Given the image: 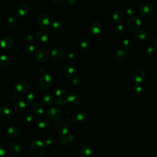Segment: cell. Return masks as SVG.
<instances>
[{
    "label": "cell",
    "instance_id": "obj_1",
    "mask_svg": "<svg viewBox=\"0 0 157 157\" xmlns=\"http://www.w3.org/2000/svg\"><path fill=\"white\" fill-rule=\"evenodd\" d=\"M45 151L44 144L39 140L33 141L30 146V151L35 156H40Z\"/></svg>",
    "mask_w": 157,
    "mask_h": 157
},
{
    "label": "cell",
    "instance_id": "obj_2",
    "mask_svg": "<svg viewBox=\"0 0 157 157\" xmlns=\"http://www.w3.org/2000/svg\"><path fill=\"white\" fill-rule=\"evenodd\" d=\"M48 117L50 119L55 121H61L64 117L63 112L58 107H52L48 110Z\"/></svg>",
    "mask_w": 157,
    "mask_h": 157
},
{
    "label": "cell",
    "instance_id": "obj_3",
    "mask_svg": "<svg viewBox=\"0 0 157 157\" xmlns=\"http://www.w3.org/2000/svg\"><path fill=\"white\" fill-rule=\"evenodd\" d=\"M53 82L52 77L48 74H44L42 75L40 78L39 85L41 89L42 90H47L48 89Z\"/></svg>",
    "mask_w": 157,
    "mask_h": 157
},
{
    "label": "cell",
    "instance_id": "obj_4",
    "mask_svg": "<svg viewBox=\"0 0 157 157\" xmlns=\"http://www.w3.org/2000/svg\"><path fill=\"white\" fill-rule=\"evenodd\" d=\"M37 23L40 28L47 29L50 25V18L45 13H40L37 18Z\"/></svg>",
    "mask_w": 157,
    "mask_h": 157
},
{
    "label": "cell",
    "instance_id": "obj_5",
    "mask_svg": "<svg viewBox=\"0 0 157 157\" xmlns=\"http://www.w3.org/2000/svg\"><path fill=\"white\" fill-rule=\"evenodd\" d=\"M49 58V52L44 48H40L34 53V58L38 62H45Z\"/></svg>",
    "mask_w": 157,
    "mask_h": 157
},
{
    "label": "cell",
    "instance_id": "obj_6",
    "mask_svg": "<svg viewBox=\"0 0 157 157\" xmlns=\"http://www.w3.org/2000/svg\"><path fill=\"white\" fill-rule=\"evenodd\" d=\"M14 90L18 93L23 94L29 90V85L25 81H18L14 85Z\"/></svg>",
    "mask_w": 157,
    "mask_h": 157
},
{
    "label": "cell",
    "instance_id": "obj_7",
    "mask_svg": "<svg viewBox=\"0 0 157 157\" xmlns=\"http://www.w3.org/2000/svg\"><path fill=\"white\" fill-rule=\"evenodd\" d=\"M153 6L148 2L142 4L139 7V13L144 17H148L153 13Z\"/></svg>",
    "mask_w": 157,
    "mask_h": 157
},
{
    "label": "cell",
    "instance_id": "obj_8",
    "mask_svg": "<svg viewBox=\"0 0 157 157\" xmlns=\"http://www.w3.org/2000/svg\"><path fill=\"white\" fill-rule=\"evenodd\" d=\"M145 77V71L142 68H137L132 73V79L136 83H141Z\"/></svg>",
    "mask_w": 157,
    "mask_h": 157
},
{
    "label": "cell",
    "instance_id": "obj_9",
    "mask_svg": "<svg viewBox=\"0 0 157 157\" xmlns=\"http://www.w3.org/2000/svg\"><path fill=\"white\" fill-rule=\"evenodd\" d=\"M29 11V7L25 4H21L18 6L15 9V15L18 17H25Z\"/></svg>",
    "mask_w": 157,
    "mask_h": 157
},
{
    "label": "cell",
    "instance_id": "obj_10",
    "mask_svg": "<svg viewBox=\"0 0 157 157\" xmlns=\"http://www.w3.org/2000/svg\"><path fill=\"white\" fill-rule=\"evenodd\" d=\"M128 56V53L123 49L117 50L114 54V59L118 62H123L126 61Z\"/></svg>",
    "mask_w": 157,
    "mask_h": 157
},
{
    "label": "cell",
    "instance_id": "obj_11",
    "mask_svg": "<svg viewBox=\"0 0 157 157\" xmlns=\"http://www.w3.org/2000/svg\"><path fill=\"white\" fill-rule=\"evenodd\" d=\"M141 25V20L137 17H132L128 22V27L132 31L137 29Z\"/></svg>",
    "mask_w": 157,
    "mask_h": 157
},
{
    "label": "cell",
    "instance_id": "obj_12",
    "mask_svg": "<svg viewBox=\"0 0 157 157\" xmlns=\"http://www.w3.org/2000/svg\"><path fill=\"white\" fill-rule=\"evenodd\" d=\"M56 129L59 135L61 136H64L69 132V125L67 122L64 121H61L58 123Z\"/></svg>",
    "mask_w": 157,
    "mask_h": 157
},
{
    "label": "cell",
    "instance_id": "obj_13",
    "mask_svg": "<svg viewBox=\"0 0 157 157\" xmlns=\"http://www.w3.org/2000/svg\"><path fill=\"white\" fill-rule=\"evenodd\" d=\"M102 25L98 21H94L90 26V32L93 36H98L102 31Z\"/></svg>",
    "mask_w": 157,
    "mask_h": 157
},
{
    "label": "cell",
    "instance_id": "obj_14",
    "mask_svg": "<svg viewBox=\"0 0 157 157\" xmlns=\"http://www.w3.org/2000/svg\"><path fill=\"white\" fill-rule=\"evenodd\" d=\"M64 54H65L64 50L62 47H59L55 48L54 49L52 50L51 52V55L52 58L56 60H59L62 59L63 56H64Z\"/></svg>",
    "mask_w": 157,
    "mask_h": 157
},
{
    "label": "cell",
    "instance_id": "obj_15",
    "mask_svg": "<svg viewBox=\"0 0 157 157\" xmlns=\"http://www.w3.org/2000/svg\"><path fill=\"white\" fill-rule=\"evenodd\" d=\"M13 44V39L9 36L4 37L0 40V47L5 50L10 48L12 47Z\"/></svg>",
    "mask_w": 157,
    "mask_h": 157
},
{
    "label": "cell",
    "instance_id": "obj_16",
    "mask_svg": "<svg viewBox=\"0 0 157 157\" xmlns=\"http://www.w3.org/2000/svg\"><path fill=\"white\" fill-rule=\"evenodd\" d=\"M74 119L77 122H84L87 120L88 115L87 113L83 110L77 111L74 114Z\"/></svg>",
    "mask_w": 157,
    "mask_h": 157
},
{
    "label": "cell",
    "instance_id": "obj_17",
    "mask_svg": "<svg viewBox=\"0 0 157 157\" xmlns=\"http://www.w3.org/2000/svg\"><path fill=\"white\" fill-rule=\"evenodd\" d=\"M66 99L67 101V102H69V103H70L71 104H73V105L78 104L80 102V96L75 93H70L67 95Z\"/></svg>",
    "mask_w": 157,
    "mask_h": 157
},
{
    "label": "cell",
    "instance_id": "obj_18",
    "mask_svg": "<svg viewBox=\"0 0 157 157\" xmlns=\"http://www.w3.org/2000/svg\"><path fill=\"white\" fill-rule=\"evenodd\" d=\"M124 13L121 10H117L113 12L112 15L113 21L117 25L120 24L124 18Z\"/></svg>",
    "mask_w": 157,
    "mask_h": 157
},
{
    "label": "cell",
    "instance_id": "obj_19",
    "mask_svg": "<svg viewBox=\"0 0 157 157\" xmlns=\"http://www.w3.org/2000/svg\"><path fill=\"white\" fill-rule=\"evenodd\" d=\"M21 150V145L17 142L12 143L9 147V152L13 156H18L20 153Z\"/></svg>",
    "mask_w": 157,
    "mask_h": 157
},
{
    "label": "cell",
    "instance_id": "obj_20",
    "mask_svg": "<svg viewBox=\"0 0 157 157\" xmlns=\"http://www.w3.org/2000/svg\"><path fill=\"white\" fill-rule=\"evenodd\" d=\"M36 123L39 128L42 129L47 128L50 125L49 120L45 117H39L36 120Z\"/></svg>",
    "mask_w": 157,
    "mask_h": 157
},
{
    "label": "cell",
    "instance_id": "obj_21",
    "mask_svg": "<svg viewBox=\"0 0 157 157\" xmlns=\"http://www.w3.org/2000/svg\"><path fill=\"white\" fill-rule=\"evenodd\" d=\"M74 140V137L71 134H66L63 136L59 139V142L63 146H67L71 144H72Z\"/></svg>",
    "mask_w": 157,
    "mask_h": 157
},
{
    "label": "cell",
    "instance_id": "obj_22",
    "mask_svg": "<svg viewBox=\"0 0 157 157\" xmlns=\"http://www.w3.org/2000/svg\"><path fill=\"white\" fill-rule=\"evenodd\" d=\"M36 37L40 43H47L50 39L49 35L46 32L42 31L37 32L36 34Z\"/></svg>",
    "mask_w": 157,
    "mask_h": 157
},
{
    "label": "cell",
    "instance_id": "obj_23",
    "mask_svg": "<svg viewBox=\"0 0 157 157\" xmlns=\"http://www.w3.org/2000/svg\"><path fill=\"white\" fill-rule=\"evenodd\" d=\"M62 73L66 77H72L75 74V69L69 65H65L62 68Z\"/></svg>",
    "mask_w": 157,
    "mask_h": 157
},
{
    "label": "cell",
    "instance_id": "obj_24",
    "mask_svg": "<svg viewBox=\"0 0 157 157\" xmlns=\"http://www.w3.org/2000/svg\"><path fill=\"white\" fill-rule=\"evenodd\" d=\"M21 130L18 126H12L7 129V134L12 137H17L20 135Z\"/></svg>",
    "mask_w": 157,
    "mask_h": 157
},
{
    "label": "cell",
    "instance_id": "obj_25",
    "mask_svg": "<svg viewBox=\"0 0 157 157\" xmlns=\"http://www.w3.org/2000/svg\"><path fill=\"white\" fill-rule=\"evenodd\" d=\"M33 112L36 115H41L44 112V106L40 102H36L33 106Z\"/></svg>",
    "mask_w": 157,
    "mask_h": 157
},
{
    "label": "cell",
    "instance_id": "obj_26",
    "mask_svg": "<svg viewBox=\"0 0 157 157\" xmlns=\"http://www.w3.org/2000/svg\"><path fill=\"white\" fill-rule=\"evenodd\" d=\"M12 113L11 110L6 107V106H2L0 109V115L4 118H10L12 117Z\"/></svg>",
    "mask_w": 157,
    "mask_h": 157
},
{
    "label": "cell",
    "instance_id": "obj_27",
    "mask_svg": "<svg viewBox=\"0 0 157 157\" xmlns=\"http://www.w3.org/2000/svg\"><path fill=\"white\" fill-rule=\"evenodd\" d=\"M92 155V150L88 146H83L80 150V157H91Z\"/></svg>",
    "mask_w": 157,
    "mask_h": 157
},
{
    "label": "cell",
    "instance_id": "obj_28",
    "mask_svg": "<svg viewBox=\"0 0 157 157\" xmlns=\"http://www.w3.org/2000/svg\"><path fill=\"white\" fill-rule=\"evenodd\" d=\"M147 37L146 32L143 29H140L135 33L134 35V39L137 42H142Z\"/></svg>",
    "mask_w": 157,
    "mask_h": 157
},
{
    "label": "cell",
    "instance_id": "obj_29",
    "mask_svg": "<svg viewBox=\"0 0 157 157\" xmlns=\"http://www.w3.org/2000/svg\"><path fill=\"white\" fill-rule=\"evenodd\" d=\"M14 109L17 112L21 113L26 109V103L23 101H18L15 104Z\"/></svg>",
    "mask_w": 157,
    "mask_h": 157
},
{
    "label": "cell",
    "instance_id": "obj_30",
    "mask_svg": "<svg viewBox=\"0 0 157 157\" xmlns=\"http://www.w3.org/2000/svg\"><path fill=\"white\" fill-rule=\"evenodd\" d=\"M10 64V58L5 55H2L0 56V67H7Z\"/></svg>",
    "mask_w": 157,
    "mask_h": 157
},
{
    "label": "cell",
    "instance_id": "obj_31",
    "mask_svg": "<svg viewBox=\"0 0 157 157\" xmlns=\"http://www.w3.org/2000/svg\"><path fill=\"white\" fill-rule=\"evenodd\" d=\"M132 46V40L129 39H125L123 40L121 47L122 49L125 50V51H129Z\"/></svg>",
    "mask_w": 157,
    "mask_h": 157
},
{
    "label": "cell",
    "instance_id": "obj_32",
    "mask_svg": "<svg viewBox=\"0 0 157 157\" xmlns=\"http://www.w3.org/2000/svg\"><path fill=\"white\" fill-rule=\"evenodd\" d=\"M42 101L45 105H51L53 102V97L50 94H47L43 96Z\"/></svg>",
    "mask_w": 157,
    "mask_h": 157
},
{
    "label": "cell",
    "instance_id": "obj_33",
    "mask_svg": "<svg viewBox=\"0 0 157 157\" xmlns=\"http://www.w3.org/2000/svg\"><path fill=\"white\" fill-rule=\"evenodd\" d=\"M90 41L86 39H82L80 42V47L82 50H88L90 48Z\"/></svg>",
    "mask_w": 157,
    "mask_h": 157
},
{
    "label": "cell",
    "instance_id": "obj_34",
    "mask_svg": "<svg viewBox=\"0 0 157 157\" xmlns=\"http://www.w3.org/2000/svg\"><path fill=\"white\" fill-rule=\"evenodd\" d=\"M55 94L58 99H64L66 97V91L63 88H58L55 91Z\"/></svg>",
    "mask_w": 157,
    "mask_h": 157
},
{
    "label": "cell",
    "instance_id": "obj_35",
    "mask_svg": "<svg viewBox=\"0 0 157 157\" xmlns=\"http://www.w3.org/2000/svg\"><path fill=\"white\" fill-rule=\"evenodd\" d=\"M132 91L133 93L136 94V95H140L143 92V88L141 86L139 85H132Z\"/></svg>",
    "mask_w": 157,
    "mask_h": 157
},
{
    "label": "cell",
    "instance_id": "obj_36",
    "mask_svg": "<svg viewBox=\"0 0 157 157\" xmlns=\"http://www.w3.org/2000/svg\"><path fill=\"white\" fill-rule=\"evenodd\" d=\"M63 25L62 23L59 21H55L52 24V28L55 31H59L62 28Z\"/></svg>",
    "mask_w": 157,
    "mask_h": 157
},
{
    "label": "cell",
    "instance_id": "obj_37",
    "mask_svg": "<svg viewBox=\"0 0 157 157\" xmlns=\"http://www.w3.org/2000/svg\"><path fill=\"white\" fill-rule=\"evenodd\" d=\"M35 98H36L35 94L33 92L30 91V92L28 93V94L26 95L25 100L28 103H32L34 101Z\"/></svg>",
    "mask_w": 157,
    "mask_h": 157
},
{
    "label": "cell",
    "instance_id": "obj_38",
    "mask_svg": "<svg viewBox=\"0 0 157 157\" xmlns=\"http://www.w3.org/2000/svg\"><path fill=\"white\" fill-rule=\"evenodd\" d=\"M16 23L17 19L14 16H10L7 20V24L9 26H13Z\"/></svg>",
    "mask_w": 157,
    "mask_h": 157
},
{
    "label": "cell",
    "instance_id": "obj_39",
    "mask_svg": "<svg viewBox=\"0 0 157 157\" xmlns=\"http://www.w3.org/2000/svg\"><path fill=\"white\" fill-rule=\"evenodd\" d=\"M25 50L28 53H32L35 51V46L33 44H29L25 46Z\"/></svg>",
    "mask_w": 157,
    "mask_h": 157
},
{
    "label": "cell",
    "instance_id": "obj_40",
    "mask_svg": "<svg viewBox=\"0 0 157 157\" xmlns=\"http://www.w3.org/2000/svg\"><path fill=\"white\" fill-rule=\"evenodd\" d=\"M156 48L152 46L148 47L146 50V53L148 56H153L156 53Z\"/></svg>",
    "mask_w": 157,
    "mask_h": 157
},
{
    "label": "cell",
    "instance_id": "obj_41",
    "mask_svg": "<svg viewBox=\"0 0 157 157\" xmlns=\"http://www.w3.org/2000/svg\"><path fill=\"white\" fill-rule=\"evenodd\" d=\"M126 15H127L128 16L132 17L134 15V14L135 13V10H134V9L133 7H128V8L126 9Z\"/></svg>",
    "mask_w": 157,
    "mask_h": 157
},
{
    "label": "cell",
    "instance_id": "obj_42",
    "mask_svg": "<svg viewBox=\"0 0 157 157\" xmlns=\"http://www.w3.org/2000/svg\"><path fill=\"white\" fill-rule=\"evenodd\" d=\"M74 53L72 51H67L64 54V56L67 59H72L74 58Z\"/></svg>",
    "mask_w": 157,
    "mask_h": 157
},
{
    "label": "cell",
    "instance_id": "obj_43",
    "mask_svg": "<svg viewBox=\"0 0 157 157\" xmlns=\"http://www.w3.org/2000/svg\"><path fill=\"white\" fill-rule=\"evenodd\" d=\"M34 118V115L32 113H28L25 115V120L27 122H29V123L33 121Z\"/></svg>",
    "mask_w": 157,
    "mask_h": 157
},
{
    "label": "cell",
    "instance_id": "obj_44",
    "mask_svg": "<svg viewBox=\"0 0 157 157\" xmlns=\"http://www.w3.org/2000/svg\"><path fill=\"white\" fill-rule=\"evenodd\" d=\"M34 38V36L33 34H27V35L25 36V40L26 42L30 43V42H31L33 41Z\"/></svg>",
    "mask_w": 157,
    "mask_h": 157
},
{
    "label": "cell",
    "instance_id": "obj_45",
    "mask_svg": "<svg viewBox=\"0 0 157 157\" xmlns=\"http://www.w3.org/2000/svg\"><path fill=\"white\" fill-rule=\"evenodd\" d=\"M67 103L66 99H57L55 101V104L59 106H63Z\"/></svg>",
    "mask_w": 157,
    "mask_h": 157
},
{
    "label": "cell",
    "instance_id": "obj_46",
    "mask_svg": "<svg viewBox=\"0 0 157 157\" xmlns=\"http://www.w3.org/2000/svg\"><path fill=\"white\" fill-rule=\"evenodd\" d=\"M72 83L75 85H78L81 83V79L78 77L75 76L72 78Z\"/></svg>",
    "mask_w": 157,
    "mask_h": 157
},
{
    "label": "cell",
    "instance_id": "obj_47",
    "mask_svg": "<svg viewBox=\"0 0 157 157\" xmlns=\"http://www.w3.org/2000/svg\"><path fill=\"white\" fill-rule=\"evenodd\" d=\"M116 30L118 33H121L124 31V26L122 25V24H118L117 25V27H116Z\"/></svg>",
    "mask_w": 157,
    "mask_h": 157
},
{
    "label": "cell",
    "instance_id": "obj_48",
    "mask_svg": "<svg viewBox=\"0 0 157 157\" xmlns=\"http://www.w3.org/2000/svg\"><path fill=\"white\" fill-rule=\"evenodd\" d=\"M53 142V139L52 137H47L45 139V143L47 145H50Z\"/></svg>",
    "mask_w": 157,
    "mask_h": 157
},
{
    "label": "cell",
    "instance_id": "obj_49",
    "mask_svg": "<svg viewBox=\"0 0 157 157\" xmlns=\"http://www.w3.org/2000/svg\"><path fill=\"white\" fill-rule=\"evenodd\" d=\"M66 1L69 6H74L77 2V0H66Z\"/></svg>",
    "mask_w": 157,
    "mask_h": 157
},
{
    "label": "cell",
    "instance_id": "obj_50",
    "mask_svg": "<svg viewBox=\"0 0 157 157\" xmlns=\"http://www.w3.org/2000/svg\"><path fill=\"white\" fill-rule=\"evenodd\" d=\"M6 153V148L0 145V157L3 156Z\"/></svg>",
    "mask_w": 157,
    "mask_h": 157
},
{
    "label": "cell",
    "instance_id": "obj_51",
    "mask_svg": "<svg viewBox=\"0 0 157 157\" xmlns=\"http://www.w3.org/2000/svg\"><path fill=\"white\" fill-rule=\"evenodd\" d=\"M18 97H19V96H18V94L17 93H13V94H12V98L13 99H17L18 98Z\"/></svg>",
    "mask_w": 157,
    "mask_h": 157
},
{
    "label": "cell",
    "instance_id": "obj_52",
    "mask_svg": "<svg viewBox=\"0 0 157 157\" xmlns=\"http://www.w3.org/2000/svg\"><path fill=\"white\" fill-rule=\"evenodd\" d=\"M52 1L55 4H61V3L63 2V1L64 0H52Z\"/></svg>",
    "mask_w": 157,
    "mask_h": 157
},
{
    "label": "cell",
    "instance_id": "obj_53",
    "mask_svg": "<svg viewBox=\"0 0 157 157\" xmlns=\"http://www.w3.org/2000/svg\"><path fill=\"white\" fill-rule=\"evenodd\" d=\"M153 42H154V44H155V45L157 47V36H156L155 37Z\"/></svg>",
    "mask_w": 157,
    "mask_h": 157
},
{
    "label": "cell",
    "instance_id": "obj_54",
    "mask_svg": "<svg viewBox=\"0 0 157 157\" xmlns=\"http://www.w3.org/2000/svg\"><path fill=\"white\" fill-rule=\"evenodd\" d=\"M153 12H155V13L157 14V6L155 7V9H153Z\"/></svg>",
    "mask_w": 157,
    "mask_h": 157
},
{
    "label": "cell",
    "instance_id": "obj_55",
    "mask_svg": "<svg viewBox=\"0 0 157 157\" xmlns=\"http://www.w3.org/2000/svg\"><path fill=\"white\" fill-rule=\"evenodd\" d=\"M155 75L156 78H157V70L155 72Z\"/></svg>",
    "mask_w": 157,
    "mask_h": 157
},
{
    "label": "cell",
    "instance_id": "obj_56",
    "mask_svg": "<svg viewBox=\"0 0 157 157\" xmlns=\"http://www.w3.org/2000/svg\"><path fill=\"white\" fill-rule=\"evenodd\" d=\"M1 81H2V80H1V77H0V85H1Z\"/></svg>",
    "mask_w": 157,
    "mask_h": 157
}]
</instances>
